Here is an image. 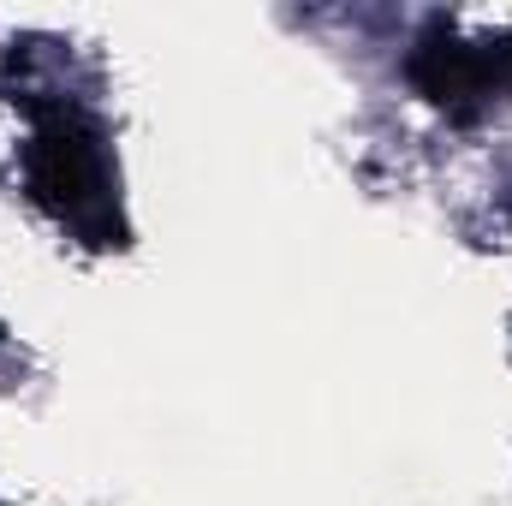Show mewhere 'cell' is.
<instances>
[{
  "label": "cell",
  "instance_id": "obj_1",
  "mask_svg": "<svg viewBox=\"0 0 512 506\" xmlns=\"http://www.w3.org/2000/svg\"><path fill=\"white\" fill-rule=\"evenodd\" d=\"M24 179H30V197L60 227H72L78 239H90V245H120L126 239V227L114 215V191H108L102 143L78 114H66V108L36 114L30 149H24Z\"/></svg>",
  "mask_w": 512,
  "mask_h": 506
},
{
  "label": "cell",
  "instance_id": "obj_2",
  "mask_svg": "<svg viewBox=\"0 0 512 506\" xmlns=\"http://www.w3.org/2000/svg\"><path fill=\"white\" fill-rule=\"evenodd\" d=\"M405 78L417 84L423 102L447 108V114H483L489 102H501L512 90V36H447V30H429L417 36V48L405 54Z\"/></svg>",
  "mask_w": 512,
  "mask_h": 506
}]
</instances>
